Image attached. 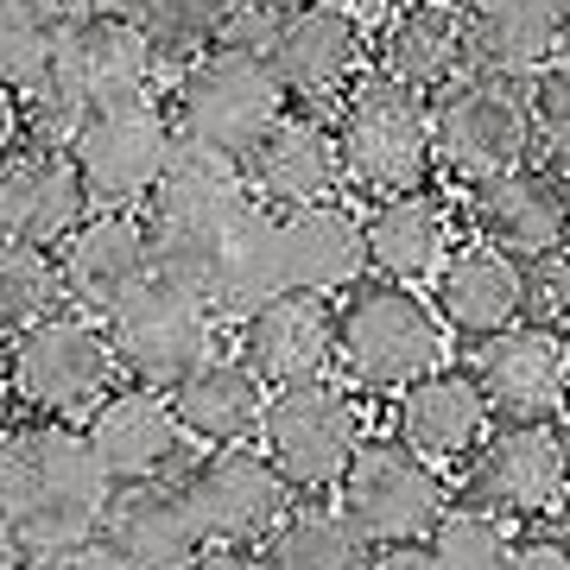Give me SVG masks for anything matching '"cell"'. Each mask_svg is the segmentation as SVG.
Listing matches in <instances>:
<instances>
[{"label":"cell","instance_id":"4fadbf2b","mask_svg":"<svg viewBox=\"0 0 570 570\" xmlns=\"http://www.w3.org/2000/svg\"><path fill=\"white\" fill-rule=\"evenodd\" d=\"M184 494L204 520L209 546H266L292 513V482L254 444H228L197 456L184 469Z\"/></svg>","mask_w":570,"mask_h":570},{"label":"cell","instance_id":"30bf717a","mask_svg":"<svg viewBox=\"0 0 570 570\" xmlns=\"http://www.w3.org/2000/svg\"><path fill=\"white\" fill-rule=\"evenodd\" d=\"M336 508L374 539V546H425L438 520L450 513V489L438 463L419 456L400 438H367L362 456L348 463Z\"/></svg>","mask_w":570,"mask_h":570},{"label":"cell","instance_id":"603a6c76","mask_svg":"<svg viewBox=\"0 0 570 570\" xmlns=\"http://www.w3.org/2000/svg\"><path fill=\"white\" fill-rule=\"evenodd\" d=\"M431 305L463 343H489L501 330L527 317V261L501 254L494 242H463L438 266L431 279Z\"/></svg>","mask_w":570,"mask_h":570},{"label":"cell","instance_id":"277c9868","mask_svg":"<svg viewBox=\"0 0 570 570\" xmlns=\"http://www.w3.org/2000/svg\"><path fill=\"white\" fill-rule=\"evenodd\" d=\"M431 146L456 184H489L501 171L532 159L539 127H532V82L508 70H463L431 96Z\"/></svg>","mask_w":570,"mask_h":570},{"label":"cell","instance_id":"52a82bcc","mask_svg":"<svg viewBox=\"0 0 570 570\" xmlns=\"http://www.w3.org/2000/svg\"><path fill=\"white\" fill-rule=\"evenodd\" d=\"M292 108V89L273 70L266 51H247V45H216L209 58H197L171 89V115H178V134L216 146V153H235L247 159L254 146L279 127V115Z\"/></svg>","mask_w":570,"mask_h":570},{"label":"cell","instance_id":"e0dca14e","mask_svg":"<svg viewBox=\"0 0 570 570\" xmlns=\"http://www.w3.org/2000/svg\"><path fill=\"white\" fill-rule=\"evenodd\" d=\"M343 355V324L330 292H279L242 317V362L261 374L266 387H298L324 381L330 362Z\"/></svg>","mask_w":570,"mask_h":570},{"label":"cell","instance_id":"d6a6232c","mask_svg":"<svg viewBox=\"0 0 570 570\" xmlns=\"http://www.w3.org/2000/svg\"><path fill=\"white\" fill-rule=\"evenodd\" d=\"M58 311H70V279H63L58 247L7 242V254H0V330L20 336Z\"/></svg>","mask_w":570,"mask_h":570},{"label":"cell","instance_id":"7bdbcfd3","mask_svg":"<svg viewBox=\"0 0 570 570\" xmlns=\"http://www.w3.org/2000/svg\"><path fill=\"white\" fill-rule=\"evenodd\" d=\"M89 7H121V0H89Z\"/></svg>","mask_w":570,"mask_h":570},{"label":"cell","instance_id":"ee69618b","mask_svg":"<svg viewBox=\"0 0 570 570\" xmlns=\"http://www.w3.org/2000/svg\"><path fill=\"white\" fill-rule=\"evenodd\" d=\"M564 431H570V425H564Z\"/></svg>","mask_w":570,"mask_h":570},{"label":"cell","instance_id":"f1b7e54d","mask_svg":"<svg viewBox=\"0 0 570 570\" xmlns=\"http://www.w3.org/2000/svg\"><path fill=\"white\" fill-rule=\"evenodd\" d=\"M285 285L298 292H348L367 266V223L343 204H311L279 216Z\"/></svg>","mask_w":570,"mask_h":570},{"label":"cell","instance_id":"d6986e66","mask_svg":"<svg viewBox=\"0 0 570 570\" xmlns=\"http://www.w3.org/2000/svg\"><path fill=\"white\" fill-rule=\"evenodd\" d=\"M469 223L513 261H546L570 247V178L558 165H513L469 190Z\"/></svg>","mask_w":570,"mask_h":570},{"label":"cell","instance_id":"44dd1931","mask_svg":"<svg viewBox=\"0 0 570 570\" xmlns=\"http://www.w3.org/2000/svg\"><path fill=\"white\" fill-rule=\"evenodd\" d=\"M58 261H63V279H70V305L102 317L121 292H134L153 273L146 204H96L77 223V235L58 247Z\"/></svg>","mask_w":570,"mask_h":570},{"label":"cell","instance_id":"f546056e","mask_svg":"<svg viewBox=\"0 0 570 570\" xmlns=\"http://www.w3.org/2000/svg\"><path fill=\"white\" fill-rule=\"evenodd\" d=\"M273 570H367L374 539H367L343 508H292L285 527L266 539Z\"/></svg>","mask_w":570,"mask_h":570},{"label":"cell","instance_id":"d4e9b609","mask_svg":"<svg viewBox=\"0 0 570 570\" xmlns=\"http://www.w3.org/2000/svg\"><path fill=\"white\" fill-rule=\"evenodd\" d=\"M463 63H475L469 0H406L381 32V70L425 89V96L463 77Z\"/></svg>","mask_w":570,"mask_h":570},{"label":"cell","instance_id":"e575fe53","mask_svg":"<svg viewBox=\"0 0 570 570\" xmlns=\"http://www.w3.org/2000/svg\"><path fill=\"white\" fill-rule=\"evenodd\" d=\"M532 127H539V146L551 159L570 165V58L546 63L532 77Z\"/></svg>","mask_w":570,"mask_h":570},{"label":"cell","instance_id":"8992f818","mask_svg":"<svg viewBox=\"0 0 570 570\" xmlns=\"http://www.w3.org/2000/svg\"><path fill=\"white\" fill-rule=\"evenodd\" d=\"M336 134H343V159H348V184L362 197H400L419 190L425 171L438 165L431 146V102L425 89L387 77V70H367L336 108Z\"/></svg>","mask_w":570,"mask_h":570},{"label":"cell","instance_id":"1f68e13d","mask_svg":"<svg viewBox=\"0 0 570 570\" xmlns=\"http://www.w3.org/2000/svg\"><path fill=\"white\" fill-rule=\"evenodd\" d=\"M127 7H134V20L146 26L159 63L178 70V77L197 58H209V51L228 39V20H235V0H127Z\"/></svg>","mask_w":570,"mask_h":570},{"label":"cell","instance_id":"8fae6325","mask_svg":"<svg viewBox=\"0 0 570 570\" xmlns=\"http://www.w3.org/2000/svg\"><path fill=\"white\" fill-rule=\"evenodd\" d=\"M463 501L501 513V520H546L570 501V431L558 419L532 425H494L489 444L469 456Z\"/></svg>","mask_w":570,"mask_h":570},{"label":"cell","instance_id":"60d3db41","mask_svg":"<svg viewBox=\"0 0 570 570\" xmlns=\"http://www.w3.org/2000/svg\"><path fill=\"white\" fill-rule=\"evenodd\" d=\"M348 7H355V13H400L406 0H348Z\"/></svg>","mask_w":570,"mask_h":570},{"label":"cell","instance_id":"ab89813d","mask_svg":"<svg viewBox=\"0 0 570 570\" xmlns=\"http://www.w3.org/2000/svg\"><path fill=\"white\" fill-rule=\"evenodd\" d=\"M367 570H444L431 546H381Z\"/></svg>","mask_w":570,"mask_h":570},{"label":"cell","instance_id":"4316f807","mask_svg":"<svg viewBox=\"0 0 570 570\" xmlns=\"http://www.w3.org/2000/svg\"><path fill=\"white\" fill-rule=\"evenodd\" d=\"M469 39L482 70L539 77L570 45V0H469Z\"/></svg>","mask_w":570,"mask_h":570},{"label":"cell","instance_id":"ac0fdd59","mask_svg":"<svg viewBox=\"0 0 570 570\" xmlns=\"http://www.w3.org/2000/svg\"><path fill=\"white\" fill-rule=\"evenodd\" d=\"M475 381H482L501 425L558 419L570 400V336L520 317L513 330L475 343Z\"/></svg>","mask_w":570,"mask_h":570},{"label":"cell","instance_id":"5b68a950","mask_svg":"<svg viewBox=\"0 0 570 570\" xmlns=\"http://www.w3.org/2000/svg\"><path fill=\"white\" fill-rule=\"evenodd\" d=\"M121 348L102 317L58 311L45 324L7 336V387L32 419H77L121 387Z\"/></svg>","mask_w":570,"mask_h":570},{"label":"cell","instance_id":"7a4b0ae2","mask_svg":"<svg viewBox=\"0 0 570 570\" xmlns=\"http://www.w3.org/2000/svg\"><path fill=\"white\" fill-rule=\"evenodd\" d=\"M261 204L247 165L235 153L178 134L171 165H165L159 190L146 197V223H153V266L171 279L197 285L209 305H216V285H223V254L235 242L242 216Z\"/></svg>","mask_w":570,"mask_h":570},{"label":"cell","instance_id":"484cf974","mask_svg":"<svg viewBox=\"0 0 570 570\" xmlns=\"http://www.w3.org/2000/svg\"><path fill=\"white\" fill-rule=\"evenodd\" d=\"M171 406H178L184 431L204 450H228V444H254L266 425V406L273 393L242 355H209L197 374H184L171 387Z\"/></svg>","mask_w":570,"mask_h":570},{"label":"cell","instance_id":"9a60e30c","mask_svg":"<svg viewBox=\"0 0 570 570\" xmlns=\"http://www.w3.org/2000/svg\"><path fill=\"white\" fill-rule=\"evenodd\" d=\"M247 184L266 209H311V204H336V190L348 184V159H343V134L336 121H324L317 108H285L279 127L247 153Z\"/></svg>","mask_w":570,"mask_h":570},{"label":"cell","instance_id":"7402d4cb","mask_svg":"<svg viewBox=\"0 0 570 570\" xmlns=\"http://www.w3.org/2000/svg\"><path fill=\"white\" fill-rule=\"evenodd\" d=\"M102 539L134 570H197L209 551V532L184 494V475L171 482H121L108 501Z\"/></svg>","mask_w":570,"mask_h":570},{"label":"cell","instance_id":"4dcf8cb0","mask_svg":"<svg viewBox=\"0 0 570 570\" xmlns=\"http://www.w3.org/2000/svg\"><path fill=\"white\" fill-rule=\"evenodd\" d=\"M70 20H77V0H0V82H7V96L39 89Z\"/></svg>","mask_w":570,"mask_h":570},{"label":"cell","instance_id":"ffe728a7","mask_svg":"<svg viewBox=\"0 0 570 570\" xmlns=\"http://www.w3.org/2000/svg\"><path fill=\"white\" fill-rule=\"evenodd\" d=\"M89 438L115 469V482H171L190 469V431L165 387H115L89 412Z\"/></svg>","mask_w":570,"mask_h":570},{"label":"cell","instance_id":"836d02e7","mask_svg":"<svg viewBox=\"0 0 570 570\" xmlns=\"http://www.w3.org/2000/svg\"><path fill=\"white\" fill-rule=\"evenodd\" d=\"M425 546L438 551L444 570H508V558L520 551L513 546V520L475 508V501H456V508L438 520V532H431Z\"/></svg>","mask_w":570,"mask_h":570},{"label":"cell","instance_id":"b9f144b4","mask_svg":"<svg viewBox=\"0 0 570 570\" xmlns=\"http://www.w3.org/2000/svg\"><path fill=\"white\" fill-rule=\"evenodd\" d=\"M254 7H266V13H298V7H317V0H254Z\"/></svg>","mask_w":570,"mask_h":570},{"label":"cell","instance_id":"9c48e42d","mask_svg":"<svg viewBox=\"0 0 570 570\" xmlns=\"http://www.w3.org/2000/svg\"><path fill=\"white\" fill-rule=\"evenodd\" d=\"M261 450L273 456L292 494L343 489L348 463L362 456V406L355 393L336 381H298V387H273L261 425Z\"/></svg>","mask_w":570,"mask_h":570},{"label":"cell","instance_id":"6da1fadb","mask_svg":"<svg viewBox=\"0 0 570 570\" xmlns=\"http://www.w3.org/2000/svg\"><path fill=\"white\" fill-rule=\"evenodd\" d=\"M115 469L89 438V425L70 419H26L7 425L0 450V508H7V564H32L63 546L102 539Z\"/></svg>","mask_w":570,"mask_h":570},{"label":"cell","instance_id":"d590c367","mask_svg":"<svg viewBox=\"0 0 570 570\" xmlns=\"http://www.w3.org/2000/svg\"><path fill=\"white\" fill-rule=\"evenodd\" d=\"M527 324H546L570 336V247L527 261Z\"/></svg>","mask_w":570,"mask_h":570},{"label":"cell","instance_id":"74e56055","mask_svg":"<svg viewBox=\"0 0 570 570\" xmlns=\"http://www.w3.org/2000/svg\"><path fill=\"white\" fill-rule=\"evenodd\" d=\"M508 570H570V539H520V551L508 558Z\"/></svg>","mask_w":570,"mask_h":570},{"label":"cell","instance_id":"7c38bea8","mask_svg":"<svg viewBox=\"0 0 570 570\" xmlns=\"http://www.w3.org/2000/svg\"><path fill=\"white\" fill-rule=\"evenodd\" d=\"M171 146H178V115L159 108L153 96H134V102L89 108L70 153H77L96 204H146L171 165Z\"/></svg>","mask_w":570,"mask_h":570},{"label":"cell","instance_id":"5bb4252c","mask_svg":"<svg viewBox=\"0 0 570 570\" xmlns=\"http://www.w3.org/2000/svg\"><path fill=\"white\" fill-rule=\"evenodd\" d=\"M266 58L285 77L292 102H343L348 89L367 77V32L362 13L348 0H317V7H298V13H279L273 39H266Z\"/></svg>","mask_w":570,"mask_h":570},{"label":"cell","instance_id":"ba28073f","mask_svg":"<svg viewBox=\"0 0 570 570\" xmlns=\"http://www.w3.org/2000/svg\"><path fill=\"white\" fill-rule=\"evenodd\" d=\"M216 317L223 311L209 305L197 285L171 279L159 266L102 311L108 336L121 348V367L140 387H165V393L216 355Z\"/></svg>","mask_w":570,"mask_h":570},{"label":"cell","instance_id":"cb8c5ba5","mask_svg":"<svg viewBox=\"0 0 570 570\" xmlns=\"http://www.w3.org/2000/svg\"><path fill=\"white\" fill-rule=\"evenodd\" d=\"M489 393L475 381V367H438L425 381H412L393 406V431L400 444H412L431 463H456V456H475L489 444Z\"/></svg>","mask_w":570,"mask_h":570},{"label":"cell","instance_id":"3957f363","mask_svg":"<svg viewBox=\"0 0 570 570\" xmlns=\"http://www.w3.org/2000/svg\"><path fill=\"white\" fill-rule=\"evenodd\" d=\"M343 324V374L367 393H406L444 367V317L406 279H355L336 305Z\"/></svg>","mask_w":570,"mask_h":570},{"label":"cell","instance_id":"8d00e7d4","mask_svg":"<svg viewBox=\"0 0 570 570\" xmlns=\"http://www.w3.org/2000/svg\"><path fill=\"white\" fill-rule=\"evenodd\" d=\"M7 570H134L108 539H89V546H63L51 558H32V564H7Z\"/></svg>","mask_w":570,"mask_h":570},{"label":"cell","instance_id":"83f0119b","mask_svg":"<svg viewBox=\"0 0 570 570\" xmlns=\"http://www.w3.org/2000/svg\"><path fill=\"white\" fill-rule=\"evenodd\" d=\"M362 223H367V266L381 279L419 285L456 254L450 247V209L431 197L425 184L419 190H400V197H374Z\"/></svg>","mask_w":570,"mask_h":570},{"label":"cell","instance_id":"2e32d148","mask_svg":"<svg viewBox=\"0 0 570 570\" xmlns=\"http://www.w3.org/2000/svg\"><path fill=\"white\" fill-rule=\"evenodd\" d=\"M89 178L70 146H7L0 165V235L26 247H63L89 216Z\"/></svg>","mask_w":570,"mask_h":570},{"label":"cell","instance_id":"f35d334b","mask_svg":"<svg viewBox=\"0 0 570 570\" xmlns=\"http://www.w3.org/2000/svg\"><path fill=\"white\" fill-rule=\"evenodd\" d=\"M197 570H273L266 546H209Z\"/></svg>","mask_w":570,"mask_h":570}]
</instances>
